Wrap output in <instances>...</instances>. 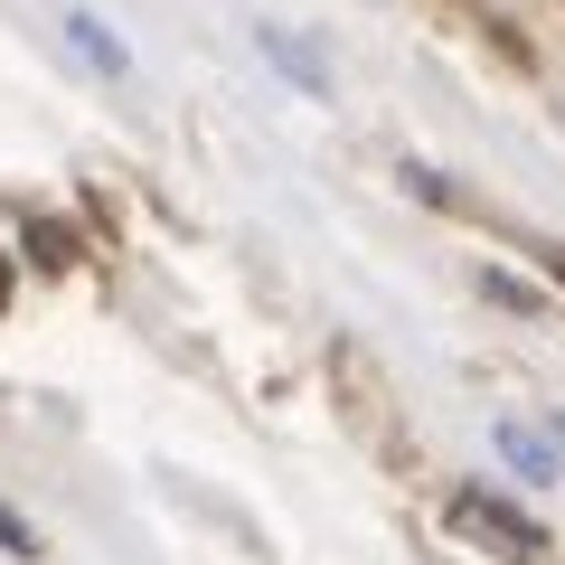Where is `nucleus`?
Instances as JSON below:
<instances>
[{"label": "nucleus", "mask_w": 565, "mask_h": 565, "mask_svg": "<svg viewBox=\"0 0 565 565\" xmlns=\"http://www.w3.org/2000/svg\"><path fill=\"white\" fill-rule=\"evenodd\" d=\"M452 527H462V537H481L490 556H537V519H527V509H509V500H490V490H452Z\"/></svg>", "instance_id": "nucleus-1"}, {"label": "nucleus", "mask_w": 565, "mask_h": 565, "mask_svg": "<svg viewBox=\"0 0 565 565\" xmlns=\"http://www.w3.org/2000/svg\"><path fill=\"white\" fill-rule=\"evenodd\" d=\"M490 452H500V462L519 471L527 490H546V481H556V471H565L556 434H546V424H519V415H509V424H490Z\"/></svg>", "instance_id": "nucleus-2"}, {"label": "nucleus", "mask_w": 565, "mask_h": 565, "mask_svg": "<svg viewBox=\"0 0 565 565\" xmlns=\"http://www.w3.org/2000/svg\"><path fill=\"white\" fill-rule=\"evenodd\" d=\"M66 47H76V57H85V66H95V76H104V85H122V76H132V47H122V39H114V29H104V20H95V10H66Z\"/></svg>", "instance_id": "nucleus-3"}, {"label": "nucleus", "mask_w": 565, "mask_h": 565, "mask_svg": "<svg viewBox=\"0 0 565 565\" xmlns=\"http://www.w3.org/2000/svg\"><path fill=\"white\" fill-rule=\"evenodd\" d=\"M255 47H264V57H274V66H282V76H292V85H302V95H330V66H321V47L282 39L274 20H255Z\"/></svg>", "instance_id": "nucleus-4"}, {"label": "nucleus", "mask_w": 565, "mask_h": 565, "mask_svg": "<svg viewBox=\"0 0 565 565\" xmlns=\"http://www.w3.org/2000/svg\"><path fill=\"white\" fill-rule=\"evenodd\" d=\"M0 546H10V556H39V527H29L20 509H0Z\"/></svg>", "instance_id": "nucleus-5"}, {"label": "nucleus", "mask_w": 565, "mask_h": 565, "mask_svg": "<svg viewBox=\"0 0 565 565\" xmlns=\"http://www.w3.org/2000/svg\"><path fill=\"white\" fill-rule=\"evenodd\" d=\"M546 434H556V444H565V415H556V424H546Z\"/></svg>", "instance_id": "nucleus-6"}]
</instances>
